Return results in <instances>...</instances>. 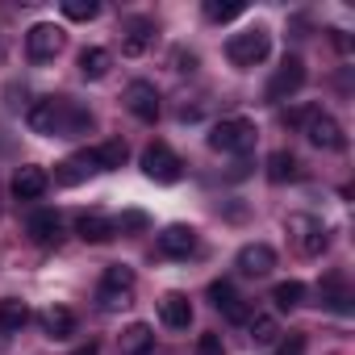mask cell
Masks as SVG:
<instances>
[{"instance_id":"cell-1","label":"cell","mask_w":355,"mask_h":355,"mask_svg":"<svg viewBox=\"0 0 355 355\" xmlns=\"http://www.w3.org/2000/svg\"><path fill=\"white\" fill-rule=\"evenodd\" d=\"M26 125L42 138H80V134L92 130V113L84 105L67 101V96H42V101L30 105Z\"/></svg>"},{"instance_id":"cell-2","label":"cell","mask_w":355,"mask_h":355,"mask_svg":"<svg viewBox=\"0 0 355 355\" xmlns=\"http://www.w3.org/2000/svg\"><path fill=\"white\" fill-rule=\"evenodd\" d=\"M268 51H272V34H268L263 26H255V30H243V34H234V38L226 42V59H230L239 71H251V67H259V63L268 59Z\"/></svg>"},{"instance_id":"cell-3","label":"cell","mask_w":355,"mask_h":355,"mask_svg":"<svg viewBox=\"0 0 355 355\" xmlns=\"http://www.w3.org/2000/svg\"><path fill=\"white\" fill-rule=\"evenodd\" d=\"M255 134H259L255 121H247V117H222L209 130V146L222 150V155H247L255 146Z\"/></svg>"},{"instance_id":"cell-4","label":"cell","mask_w":355,"mask_h":355,"mask_svg":"<svg viewBox=\"0 0 355 355\" xmlns=\"http://www.w3.org/2000/svg\"><path fill=\"white\" fill-rule=\"evenodd\" d=\"M134 268H125V263H113V268H105V276H101V288H96V301H101V309H125L130 301H134Z\"/></svg>"},{"instance_id":"cell-5","label":"cell","mask_w":355,"mask_h":355,"mask_svg":"<svg viewBox=\"0 0 355 355\" xmlns=\"http://www.w3.org/2000/svg\"><path fill=\"white\" fill-rule=\"evenodd\" d=\"M284 230H288V239H293V247L305 255V259H313V255H322L326 251V226L318 222V218H309V214H293L288 222H284Z\"/></svg>"},{"instance_id":"cell-6","label":"cell","mask_w":355,"mask_h":355,"mask_svg":"<svg viewBox=\"0 0 355 355\" xmlns=\"http://www.w3.org/2000/svg\"><path fill=\"white\" fill-rule=\"evenodd\" d=\"M142 171L150 175L155 184H175V180H180V171H184V163H180V155H175L167 142H150L142 150Z\"/></svg>"},{"instance_id":"cell-7","label":"cell","mask_w":355,"mask_h":355,"mask_svg":"<svg viewBox=\"0 0 355 355\" xmlns=\"http://www.w3.org/2000/svg\"><path fill=\"white\" fill-rule=\"evenodd\" d=\"M301 84H305V63L297 59V55H288L280 67H276V76L268 80V88H263V96L272 101V105H280V101H288V96H297L301 92Z\"/></svg>"},{"instance_id":"cell-8","label":"cell","mask_w":355,"mask_h":355,"mask_svg":"<svg viewBox=\"0 0 355 355\" xmlns=\"http://www.w3.org/2000/svg\"><path fill=\"white\" fill-rule=\"evenodd\" d=\"M305 138L313 142V146H322V150H343L347 146V138H343V125L330 117V113H322V109H309V117H305Z\"/></svg>"},{"instance_id":"cell-9","label":"cell","mask_w":355,"mask_h":355,"mask_svg":"<svg viewBox=\"0 0 355 355\" xmlns=\"http://www.w3.org/2000/svg\"><path fill=\"white\" fill-rule=\"evenodd\" d=\"M26 51H30V59H34V63L55 59V55L63 51V30H59V26H51V21H38V26L26 34Z\"/></svg>"},{"instance_id":"cell-10","label":"cell","mask_w":355,"mask_h":355,"mask_svg":"<svg viewBox=\"0 0 355 355\" xmlns=\"http://www.w3.org/2000/svg\"><path fill=\"white\" fill-rule=\"evenodd\" d=\"M121 101H125V109H130L138 121H155V117H159V92H155L150 80H134V84H125Z\"/></svg>"},{"instance_id":"cell-11","label":"cell","mask_w":355,"mask_h":355,"mask_svg":"<svg viewBox=\"0 0 355 355\" xmlns=\"http://www.w3.org/2000/svg\"><path fill=\"white\" fill-rule=\"evenodd\" d=\"M209 301H214V309H222L230 322H247V318H251L247 301L239 297V288H234L230 280H214V284H209Z\"/></svg>"},{"instance_id":"cell-12","label":"cell","mask_w":355,"mask_h":355,"mask_svg":"<svg viewBox=\"0 0 355 355\" xmlns=\"http://www.w3.org/2000/svg\"><path fill=\"white\" fill-rule=\"evenodd\" d=\"M193 251H197V230L193 226H167L159 234V255H167V259H189Z\"/></svg>"},{"instance_id":"cell-13","label":"cell","mask_w":355,"mask_h":355,"mask_svg":"<svg viewBox=\"0 0 355 355\" xmlns=\"http://www.w3.org/2000/svg\"><path fill=\"white\" fill-rule=\"evenodd\" d=\"M150 42H155V21H146V17L125 21V30H121V55H125V59L146 55V51H150Z\"/></svg>"},{"instance_id":"cell-14","label":"cell","mask_w":355,"mask_h":355,"mask_svg":"<svg viewBox=\"0 0 355 355\" xmlns=\"http://www.w3.org/2000/svg\"><path fill=\"white\" fill-rule=\"evenodd\" d=\"M159 322H163L167 330H189V326H193V301H189L184 293H167V297L159 301Z\"/></svg>"},{"instance_id":"cell-15","label":"cell","mask_w":355,"mask_h":355,"mask_svg":"<svg viewBox=\"0 0 355 355\" xmlns=\"http://www.w3.org/2000/svg\"><path fill=\"white\" fill-rule=\"evenodd\" d=\"M76 234H80L84 243H109V239H117V226H113V218H109V214L88 209V214H80V218H76Z\"/></svg>"},{"instance_id":"cell-16","label":"cell","mask_w":355,"mask_h":355,"mask_svg":"<svg viewBox=\"0 0 355 355\" xmlns=\"http://www.w3.org/2000/svg\"><path fill=\"white\" fill-rule=\"evenodd\" d=\"M234 263H239L243 276H268V272L276 268V251H272L268 243H247Z\"/></svg>"},{"instance_id":"cell-17","label":"cell","mask_w":355,"mask_h":355,"mask_svg":"<svg viewBox=\"0 0 355 355\" xmlns=\"http://www.w3.org/2000/svg\"><path fill=\"white\" fill-rule=\"evenodd\" d=\"M46 189H51L46 167H21V171L13 175V197H17V201H38Z\"/></svg>"},{"instance_id":"cell-18","label":"cell","mask_w":355,"mask_h":355,"mask_svg":"<svg viewBox=\"0 0 355 355\" xmlns=\"http://www.w3.org/2000/svg\"><path fill=\"white\" fill-rule=\"evenodd\" d=\"M26 230H30V239H34L38 247H55V243H59V234H63V222H59V214H55V209H38V214H30Z\"/></svg>"},{"instance_id":"cell-19","label":"cell","mask_w":355,"mask_h":355,"mask_svg":"<svg viewBox=\"0 0 355 355\" xmlns=\"http://www.w3.org/2000/svg\"><path fill=\"white\" fill-rule=\"evenodd\" d=\"M92 171H96V167H92V159H88V150H84V155H71V159L55 163V180H59L63 189H76V184L88 180Z\"/></svg>"},{"instance_id":"cell-20","label":"cell","mask_w":355,"mask_h":355,"mask_svg":"<svg viewBox=\"0 0 355 355\" xmlns=\"http://www.w3.org/2000/svg\"><path fill=\"white\" fill-rule=\"evenodd\" d=\"M88 159H92V167H96V171H117V167L130 159V146H125L121 138H109V142L92 146V150H88Z\"/></svg>"},{"instance_id":"cell-21","label":"cell","mask_w":355,"mask_h":355,"mask_svg":"<svg viewBox=\"0 0 355 355\" xmlns=\"http://www.w3.org/2000/svg\"><path fill=\"white\" fill-rule=\"evenodd\" d=\"M38 322H42L46 338H71V334H76V313H71L67 305H51V309H42Z\"/></svg>"},{"instance_id":"cell-22","label":"cell","mask_w":355,"mask_h":355,"mask_svg":"<svg viewBox=\"0 0 355 355\" xmlns=\"http://www.w3.org/2000/svg\"><path fill=\"white\" fill-rule=\"evenodd\" d=\"M117 347H121V355H150V351H155V330H150L146 322H134V326L121 330Z\"/></svg>"},{"instance_id":"cell-23","label":"cell","mask_w":355,"mask_h":355,"mask_svg":"<svg viewBox=\"0 0 355 355\" xmlns=\"http://www.w3.org/2000/svg\"><path fill=\"white\" fill-rule=\"evenodd\" d=\"M30 326V305L17 301V297H5L0 301V334H21Z\"/></svg>"},{"instance_id":"cell-24","label":"cell","mask_w":355,"mask_h":355,"mask_svg":"<svg viewBox=\"0 0 355 355\" xmlns=\"http://www.w3.org/2000/svg\"><path fill=\"white\" fill-rule=\"evenodd\" d=\"M109 67H113V55H109L105 46H84V51H80V76H84V80H105Z\"/></svg>"},{"instance_id":"cell-25","label":"cell","mask_w":355,"mask_h":355,"mask_svg":"<svg viewBox=\"0 0 355 355\" xmlns=\"http://www.w3.org/2000/svg\"><path fill=\"white\" fill-rule=\"evenodd\" d=\"M322 301H326L334 313H351V293H347L343 272H330V276L322 280Z\"/></svg>"},{"instance_id":"cell-26","label":"cell","mask_w":355,"mask_h":355,"mask_svg":"<svg viewBox=\"0 0 355 355\" xmlns=\"http://www.w3.org/2000/svg\"><path fill=\"white\" fill-rule=\"evenodd\" d=\"M297 175H301V163H297V155H288V150H272V155H268V180H272V184L297 180Z\"/></svg>"},{"instance_id":"cell-27","label":"cell","mask_w":355,"mask_h":355,"mask_svg":"<svg viewBox=\"0 0 355 355\" xmlns=\"http://www.w3.org/2000/svg\"><path fill=\"white\" fill-rule=\"evenodd\" d=\"M247 326H251V343L255 347H272L276 334H280V322L272 313H255V318H247Z\"/></svg>"},{"instance_id":"cell-28","label":"cell","mask_w":355,"mask_h":355,"mask_svg":"<svg viewBox=\"0 0 355 355\" xmlns=\"http://www.w3.org/2000/svg\"><path fill=\"white\" fill-rule=\"evenodd\" d=\"M272 301H276V309H297L305 301V284L301 280H280L272 288Z\"/></svg>"},{"instance_id":"cell-29","label":"cell","mask_w":355,"mask_h":355,"mask_svg":"<svg viewBox=\"0 0 355 355\" xmlns=\"http://www.w3.org/2000/svg\"><path fill=\"white\" fill-rule=\"evenodd\" d=\"M205 17L209 21H234V17H243V0H205Z\"/></svg>"},{"instance_id":"cell-30","label":"cell","mask_w":355,"mask_h":355,"mask_svg":"<svg viewBox=\"0 0 355 355\" xmlns=\"http://www.w3.org/2000/svg\"><path fill=\"white\" fill-rule=\"evenodd\" d=\"M96 13H101L96 0H63V17L67 21H92Z\"/></svg>"},{"instance_id":"cell-31","label":"cell","mask_w":355,"mask_h":355,"mask_svg":"<svg viewBox=\"0 0 355 355\" xmlns=\"http://www.w3.org/2000/svg\"><path fill=\"white\" fill-rule=\"evenodd\" d=\"M113 226H117V234H138V230L150 226V218H146L142 209H125L121 218H113Z\"/></svg>"},{"instance_id":"cell-32","label":"cell","mask_w":355,"mask_h":355,"mask_svg":"<svg viewBox=\"0 0 355 355\" xmlns=\"http://www.w3.org/2000/svg\"><path fill=\"white\" fill-rule=\"evenodd\" d=\"M197 355H226V347H222V334H201L197 338Z\"/></svg>"},{"instance_id":"cell-33","label":"cell","mask_w":355,"mask_h":355,"mask_svg":"<svg viewBox=\"0 0 355 355\" xmlns=\"http://www.w3.org/2000/svg\"><path fill=\"white\" fill-rule=\"evenodd\" d=\"M276 355H305V334H288V343Z\"/></svg>"},{"instance_id":"cell-34","label":"cell","mask_w":355,"mask_h":355,"mask_svg":"<svg viewBox=\"0 0 355 355\" xmlns=\"http://www.w3.org/2000/svg\"><path fill=\"white\" fill-rule=\"evenodd\" d=\"M309 109H284V125H305Z\"/></svg>"},{"instance_id":"cell-35","label":"cell","mask_w":355,"mask_h":355,"mask_svg":"<svg viewBox=\"0 0 355 355\" xmlns=\"http://www.w3.org/2000/svg\"><path fill=\"white\" fill-rule=\"evenodd\" d=\"M175 63H180V71H193V67H197V55H184V51H175Z\"/></svg>"},{"instance_id":"cell-36","label":"cell","mask_w":355,"mask_h":355,"mask_svg":"<svg viewBox=\"0 0 355 355\" xmlns=\"http://www.w3.org/2000/svg\"><path fill=\"white\" fill-rule=\"evenodd\" d=\"M76 355H96V343H88V347H80Z\"/></svg>"},{"instance_id":"cell-37","label":"cell","mask_w":355,"mask_h":355,"mask_svg":"<svg viewBox=\"0 0 355 355\" xmlns=\"http://www.w3.org/2000/svg\"><path fill=\"white\" fill-rule=\"evenodd\" d=\"M0 63H5V34H0Z\"/></svg>"}]
</instances>
